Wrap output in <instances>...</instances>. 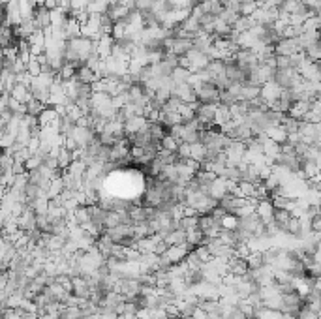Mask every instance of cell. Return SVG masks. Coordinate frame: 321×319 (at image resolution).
Here are the masks:
<instances>
[{"mask_svg": "<svg viewBox=\"0 0 321 319\" xmlns=\"http://www.w3.org/2000/svg\"><path fill=\"white\" fill-rule=\"evenodd\" d=\"M209 64H210L209 55H207V53H203V51H197V49H192V51L188 53L186 57H181V66H182V68H188V70L192 71V73L205 70Z\"/></svg>", "mask_w": 321, "mask_h": 319, "instance_id": "cell-1", "label": "cell"}, {"mask_svg": "<svg viewBox=\"0 0 321 319\" xmlns=\"http://www.w3.org/2000/svg\"><path fill=\"white\" fill-rule=\"evenodd\" d=\"M195 94H197L199 104H216L220 105L222 102V90L216 87L214 81L203 83L201 87L195 88Z\"/></svg>", "mask_w": 321, "mask_h": 319, "instance_id": "cell-2", "label": "cell"}, {"mask_svg": "<svg viewBox=\"0 0 321 319\" xmlns=\"http://www.w3.org/2000/svg\"><path fill=\"white\" fill-rule=\"evenodd\" d=\"M216 113H218L216 104H199L197 109H195V118L209 130V128L216 126Z\"/></svg>", "mask_w": 321, "mask_h": 319, "instance_id": "cell-3", "label": "cell"}, {"mask_svg": "<svg viewBox=\"0 0 321 319\" xmlns=\"http://www.w3.org/2000/svg\"><path fill=\"white\" fill-rule=\"evenodd\" d=\"M282 92H284V88L278 85L276 81H269V83H265L261 87V96L259 98L265 102V104L269 105V109H270V105L275 104L276 100H280Z\"/></svg>", "mask_w": 321, "mask_h": 319, "instance_id": "cell-4", "label": "cell"}, {"mask_svg": "<svg viewBox=\"0 0 321 319\" xmlns=\"http://www.w3.org/2000/svg\"><path fill=\"white\" fill-rule=\"evenodd\" d=\"M275 203H273V199H259L256 205V212L257 216L263 220V224H273L275 222Z\"/></svg>", "mask_w": 321, "mask_h": 319, "instance_id": "cell-5", "label": "cell"}, {"mask_svg": "<svg viewBox=\"0 0 321 319\" xmlns=\"http://www.w3.org/2000/svg\"><path fill=\"white\" fill-rule=\"evenodd\" d=\"M299 51H301V47L297 45L295 38H280V41L275 45L276 55H284V57H293Z\"/></svg>", "mask_w": 321, "mask_h": 319, "instance_id": "cell-6", "label": "cell"}, {"mask_svg": "<svg viewBox=\"0 0 321 319\" xmlns=\"http://www.w3.org/2000/svg\"><path fill=\"white\" fill-rule=\"evenodd\" d=\"M36 218H38V214H36L32 209H24L23 214L17 216V226L21 231L24 233H30L36 229Z\"/></svg>", "mask_w": 321, "mask_h": 319, "instance_id": "cell-7", "label": "cell"}, {"mask_svg": "<svg viewBox=\"0 0 321 319\" xmlns=\"http://www.w3.org/2000/svg\"><path fill=\"white\" fill-rule=\"evenodd\" d=\"M113 47H115V40H113L111 36L104 34L102 38L96 40V53H98L104 60H107V58L113 55Z\"/></svg>", "mask_w": 321, "mask_h": 319, "instance_id": "cell-8", "label": "cell"}, {"mask_svg": "<svg viewBox=\"0 0 321 319\" xmlns=\"http://www.w3.org/2000/svg\"><path fill=\"white\" fill-rule=\"evenodd\" d=\"M149 118L146 116H130L128 120L124 122V130H126V135L137 134L141 130H145L149 126Z\"/></svg>", "mask_w": 321, "mask_h": 319, "instance_id": "cell-9", "label": "cell"}, {"mask_svg": "<svg viewBox=\"0 0 321 319\" xmlns=\"http://www.w3.org/2000/svg\"><path fill=\"white\" fill-rule=\"evenodd\" d=\"M34 23L38 30H45L51 27V10L47 6H38L34 12Z\"/></svg>", "mask_w": 321, "mask_h": 319, "instance_id": "cell-10", "label": "cell"}, {"mask_svg": "<svg viewBox=\"0 0 321 319\" xmlns=\"http://www.w3.org/2000/svg\"><path fill=\"white\" fill-rule=\"evenodd\" d=\"M246 273H248V261H246L244 257H239V255L229 257V274L242 276Z\"/></svg>", "mask_w": 321, "mask_h": 319, "instance_id": "cell-11", "label": "cell"}, {"mask_svg": "<svg viewBox=\"0 0 321 319\" xmlns=\"http://www.w3.org/2000/svg\"><path fill=\"white\" fill-rule=\"evenodd\" d=\"M76 79L79 83H85V85H92L94 81H98V77H96V71L87 66V64H83L77 68V73H76Z\"/></svg>", "mask_w": 321, "mask_h": 319, "instance_id": "cell-12", "label": "cell"}, {"mask_svg": "<svg viewBox=\"0 0 321 319\" xmlns=\"http://www.w3.org/2000/svg\"><path fill=\"white\" fill-rule=\"evenodd\" d=\"M10 94H12V98H15L21 104H29L30 100L34 98V94L30 92V87L21 85V83H15V87H13V90Z\"/></svg>", "mask_w": 321, "mask_h": 319, "instance_id": "cell-13", "label": "cell"}, {"mask_svg": "<svg viewBox=\"0 0 321 319\" xmlns=\"http://www.w3.org/2000/svg\"><path fill=\"white\" fill-rule=\"evenodd\" d=\"M293 212L287 209H276L275 210V224L278 226V229H280L282 233H287V224H289V220H291Z\"/></svg>", "mask_w": 321, "mask_h": 319, "instance_id": "cell-14", "label": "cell"}, {"mask_svg": "<svg viewBox=\"0 0 321 319\" xmlns=\"http://www.w3.org/2000/svg\"><path fill=\"white\" fill-rule=\"evenodd\" d=\"M96 248L100 250V254L104 255L105 259H109V257L113 255V250H115V242H113L111 238H109L104 233V235L98 238V244H96Z\"/></svg>", "mask_w": 321, "mask_h": 319, "instance_id": "cell-15", "label": "cell"}, {"mask_svg": "<svg viewBox=\"0 0 321 319\" xmlns=\"http://www.w3.org/2000/svg\"><path fill=\"white\" fill-rule=\"evenodd\" d=\"M81 27H83V24L79 23L76 17H70V21H68V23H66V27H64L66 40H73V38H79V36H83Z\"/></svg>", "mask_w": 321, "mask_h": 319, "instance_id": "cell-16", "label": "cell"}, {"mask_svg": "<svg viewBox=\"0 0 321 319\" xmlns=\"http://www.w3.org/2000/svg\"><path fill=\"white\" fill-rule=\"evenodd\" d=\"M267 137L273 141H276V143H280V145H284L287 139V132H286V128L282 126V124H276V126H273L267 132Z\"/></svg>", "mask_w": 321, "mask_h": 319, "instance_id": "cell-17", "label": "cell"}, {"mask_svg": "<svg viewBox=\"0 0 321 319\" xmlns=\"http://www.w3.org/2000/svg\"><path fill=\"white\" fill-rule=\"evenodd\" d=\"M179 229L182 231H193V229H199V214L195 216H182L179 220Z\"/></svg>", "mask_w": 321, "mask_h": 319, "instance_id": "cell-18", "label": "cell"}, {"mask_svg": "<svg viewBox=\"0 0 321 319\" xmlns=\"http://www.w3.org/2000/svg\"><path fill=\"white\" fill-rule=\"evenodd\" d=\"M60 319H85L81 306H62L60 308Z\"/></svg>", "mask_w": 321, "mask_h": 319, "instance_id": "cell-19", "label": "cell"}, {"mask_svg": "<svg viewBox=\"0 0 321 319\" xmlns=\"http://www.w3.org/2000/svg\"><path fill=\"white\" fill-rule=\"evenodd\" d=\"M205 233L201 229H193V231H188L186 233V242L192 246V248H197L201 244H205Z\"/></svg>", "mask_w": 321, "mask_h": 319, "instance_id": "cell-20", "label": "cell"}, {"mask_svg": "<svg viewBox=\"0 0 321 319\" xmlns=\"http://www.w3.org/2000/svg\"><path fill=\"white\" fill-rule=\"evenodd\" d=\"M233 120V116H231V109H229L228 105H218V113H216V126H226L228 122Z\"/></svg>", "mask_w": 321, "mask_h": 319, "instance_id": "cell-21", "label": "cell"}, {"mask_svg": "<svg viewBox=\"0 0 321 319\" xmlns=\"http://www.w3.org/2000/svg\"><path fill=\"white\" fill-rule=\"evenodd\" d=\"M190 77H192V71L188 70V68H182V66H179V68H175V71H173L171 79H173V83H175V85H182V83H190Z\"/></svg>", "mask_w": 321, "mask_h": 319, "instance_id": "cell-22", "label": "cell"}, {"mask_svg": "<svg viewBox=\"0 0 321 319\" xmlns=\"http://www.w3.org/2000/svg\"><path fill=\"white\" fill-rule=\"evenodd\" d=\"M51 227H53V218L49 214H38L36 218V229H40L41 233H49L51 235Z\"/></svg>", "mask_w": 321, "mask_h": 319, "instance_id": "cell-23", "label": "cell"}, {"mask_svg": "<svg viewBox=\"0 0 321 319\" xmlns=\"http://www.w3.org/2000/svg\"><path fill=\"white\" fill-rule=\"evenodd\" d=\"M165 242L169 244V246H175V244H184L186 242V231H182V229H175L173 233L167 235Z\"/></svg>", "mask_w": 321, "mask_h": 319, "instance_id": "cell-24", "label": "cell"}, {"mask_svg": "<svg viewBox=\"0 0 321 319\" xmlns=\"http://www.w3.org/2000/svg\"><path fill=\"white\" fill-rule=\"evenodd\" d=\"M186 263H188V268H190V271H201V268H203V265H205V263L199 259V255L195 254L193 250L190 252V254H188Z\"/></svg>", "mask_w": 321, "mask_h": 319, "instance_id": "cell-25", "label": "cell"}, {"mask_svg": "<svg viewBox=\"0 0 321 319\" xmlns=\"http://www.w3.org/2000/svg\"><path fill=\"white\" fill-rule=\"evenodd\" d=\"M124 36H126V21H118V23H115V27L111 30V38L115 41H120Z\"/></svg>", "mask_w": 321, "mask_h": 319, "instance_id": "cell-26", "label": "cell"}, {"mask_svg": "<svg viewBox=\"0 0 321 319\" xmlns=\"http://www.w3.org/2000/svg\"><path fill=\"white\" fill-rule=\"evenodd\" d=\"M205 154H207V149H205L203 143H195V145H192V160H195V162H203L205 160Z\"/></svg>", "mask_w": 321, "mask_h": 319, "instance_id": "cell-27", "label": "cell"}, {"mask_svg": "<svg viewBox=\"0 0 321 319\" xmlns=\"http://www.w3.org/2000/svg\"><path fill=\"white\" fill-rule=\"evenodd\" d=\"M182 141L175 139V137H171V135H167L164 141H162V149H165V151H171V152H177L179 151V146H181Z\"/></svg>", "mask_w": 321, "mask_h": 319, "instance_id": "cell-28", "label": "cell"}, {"mask_svg": "<svg viewBox=\"0 0 321 319\" xmlns=\"http://www.w3.org/2000/svg\"><path fill=\"white\" fill-rule=\"evenodd\" d=\"M193 252H195V254L199 255V259H201V261H203V263H209L210 259L214 257V255L210 254V250L207 248L205 244H201V246H197V248H193Z\"/></svg>", "mask_w": 321, "mask_h": 319, "instance_id": "cell-29", "label": "cell"}, {"mask_svg": "<svg viewBox=\"0 0 321 319\" xmlns=\"http://www.w3.org/2000/svg\"><path fill=\"white\" fill-rule=\"evenodd\" d=\"M27 71H29L32 77H38V76H41V73H43V71H41V64L38 62V58H36V57L32 58L29 64H27Z\"/></svg>", "mask_w": 321, "mask_h": 319, "instance_id": "cell-30", "label": "cell"}, {"mask_svg": "<svg viewBox=\"0 0 321 319\" xmlns=\"http://www.w3.org/2000/svg\"><path fill=\"white\" fill-rule=\"evenodd\" d=\"M177 156L182 158V160H190V156H192V145H188V143H181L179 151H177Z\"/></svg>", "mask_w": 321, "mask_h": 319, "instance_id": "cell-31", "label": "cell"}, {"mask_svg": "<svg viewBox=\"0 0 321 319\" xmlns=\"http://www.w3.org/2000/svg\"><path fill=\"white\" fill-rule=\"evenodd\" d=\"M38 319H60V312L43 313V315H38Z\"/></svg>", "mask_w": 321, "mask_h": 319, "instance_id": "cell-32", "label": "cell"}, {"mask_svg": "<svg viewBox=\"0 0 321 319\" xmlns=\"http://www.w3.org/2000/svg\"><path fill=\"white\" fill-rule=\"evenodd\" d=\"M34 2V6L38 8V6H45V0H32Z\"/></svg>", "mask_w": 321, "mask_h": 319, "instance_id": "cell-33", "label": "cell"}]
</instances>
